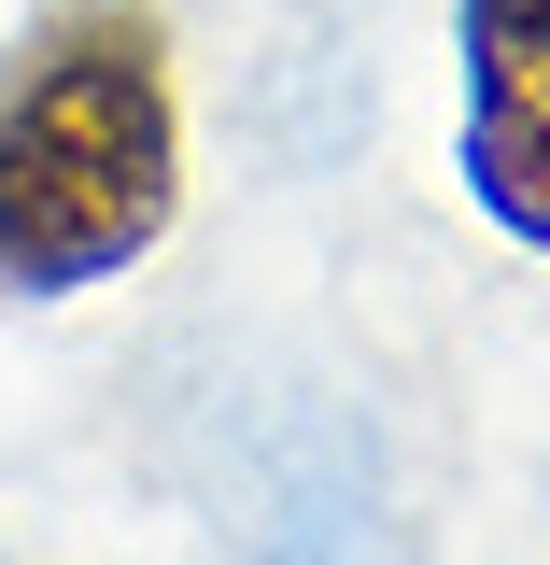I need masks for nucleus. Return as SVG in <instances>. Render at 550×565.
<instances>
[{
    "mask_svg": "<svg viewBox=\"0 0 550 565\" xmlns=\"http://www.w3.org/2000/svg\"><path fill=\"white\" fill-rule=\"evenodd\" d=\"M184 212V85L155 0H57L0 71V297L128 282Z\"/></svg>",
    "mask_w": 550,
    "mask_h": 565,
    "instance_id": "f257e3e1",
    "label": "nucleus"
},
{
    "mask_svg": "<svg viewBox=\"0 0 550 565\" xmlns=\"http://www.w3.org/2000/svg\"><path fill=\"white\" fill-rule=\"evenodd\" d=\"M452 170L494 241L550 255V0H452Z\"/></svg>",
    "mask_w": 550,
    "mask_h": 565,
    "instance_id": "f03ea898",
    "label": "nucleus"
}]
</instances>
